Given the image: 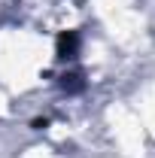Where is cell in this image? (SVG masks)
<instances>
[{
    "label": "cell",
    "mask_w": 155,
    "mask_h": 158,
    "mask_svg": "<svg viewBox=\"0 0 155 158\" xmlns=\"http://www.w3.org/2000/svg\"><path fill=\"white\" fill-rule=\"evenodd\" d=\"M64 82H61V88H64V91H82V76H79V73H64Z\"/></svg>",
    "instance_id": "7a4b0ae2"
},
{
    "label": "cell",
    "mask_w": 155,
    "mask_h": 158,
    "mask_svg": "<svg viewBox=\"0 0 155 158\" xmlns=\"http://www.w3.org/2000/svg\"><path fill=\"white\" fill-rule=\"evenodd\" d=\"M79 52V31H61L58 34V58L73 61Z\"/></svg>",
    "instance_id": "6da1fadb"
}]
</instances>
